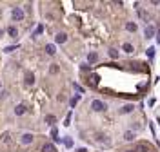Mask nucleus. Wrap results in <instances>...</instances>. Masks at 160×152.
Instances as JSON below:
<instances>
[{
    "label": "nucleus",
    "mask_w": 160,
    "mask_h": 152,
    "mask_svg": "<svg viewBox=\"0 0 160 152\" xmlns=\"http://www.w3.org/2000/svg\"><path fill=\"white\" fill-rule=\"evenodd\" d=\"M26 83H27V85H33V83H35V76L31 74V72L26 74Z\"/></svg>",
    "instance_id": "nucleus-13"
},
{
    "label": "nucleus",
    "mask_w": 160,
    "mask_h": 152,
    "mask_svg": "<svg viewBox=\"0 0 160 152\" xmlns=\"http://www.w3.org/2000/svg\"><path fill=\"white\" fill-rule=\"evenodd\" d=\"M98 80H100V78H98V74H91L88 82H89L91 87H97V85H98Z\"/></svg>",
    "instance_id": "nucleus-4"
},
{
    "label": "nucleus",
    "mask_w": 160,
    "mask_h": 152,
    "mask_svg": "<svg viewBox=\"0 0 160 152\" xmlns=\"http://www.w3.org/2000/svg\"><path fill=\"white\" fill-rule=\"evenodd\" d=\"M158 125H160V118H158Z\"/></svg>",
    "instance_id": "nucleus-30"
},
{
    "label": "nucleus",
    "mask_w": 160,
    "mask_h": 152,
    "mask_svg": "<svg viewBox=\"0 0 160 152\" xmlns=\"http://www.w3.org/2000/svg\"><path fill=\"white\" fill-rule=\"evenodd\" d=\"M133 109H135V105H131V103H129V105H126L120 112H122V114H127V112H133Z\"/></svg>",
    "instance_id": "nucleus-17"
},
{
    "label": "nucleus",
    "mask_w": 160,
    "mask_h": 152,
    "mask_svg": "<svg viewBox=\"0 0 160 152\" xmlns=\"http://www.w3.org/2000/svg\"><path fill=\"white\" fill-rule=\"evenodd\" d=\"M78 102H80V96H75V98H71V102H69V105H71V107H75V105H77Z\"/></svg>",
    "instance_id": "nucleus-20"
},
{
    "label": "nucleus",
    "mask_w": 160,
    "mask_h": 152,
    "mask_svg": "<svg viewBox=\"0 0 160 152\" xmlns=\"http://www.w3.org/2000/svg\"><path fill=\"white\" fill-rule=\"evenodd\" d=\"M42 152H57V150L53 147V143H44L42 145Z\"/></svg>",
    "instance_id": "nucleus-7"
},
{
    "label": "nucleus",
    "mask_w": 160,
    "mask_h": 152,
    "mask_svg": "<svg viewBox=\"0 0 160 152\" xmlns=\"http://www.w3.org/2000/svg\"><path fill=\"white\" fill-rule=\"evenodd\" d=\"M26 112V105H17V109H15V114L17 116H22Z\"/></svg>",
    "instance_id": "nucleus-9"
},
{
    "label": "nucleus",
    "mask_w": 160,
    "mask_h": 152,
    "mask_svg": "<svg viewBox=\"0 0 160 152\" xmlns=\"http://www.w3.org/2000/svg\"><path fill=\"white\" fill-rule=\"evenodd\" d=\"M2 33H4V31H2V29H0V36H2Z\"/></svg>",
    "instance_id": "nucleus-28"
},
{
    "label": "nucleus",
    "mask_w": 160,
    "mask_h": 152,
    "mask_svg": "<svg viewBox=\"0 0 160 152\" xmlns=\"http://www.w3.org/2000/svg\"><path fill=\"white\" fill-rule=\"evenodd\" d=\"M42 31H44V26H38V27H37V31H35V35H33V36H37V35H40V33H42Z\"/></svg>",
    "instance_id": "nucleus-24"
},
{
    "label": "nucleus",
    "mask_w": 160,
    "mask_h": 152,
    "mask_svg": "<svg viewBox=\"0 0 160 152\" xmlns=\"http://www.w3.org/2000/svg\"><path fill=\"white\" fill-rule=\"evenodd\" d=\"M147 56H149V58L155 56V47H149V49H147Z\"/></svg>",
    "instance_id": "nucleus-23"
},
{
    "label": "nucleus",
    "mask_w": 160,
    "mask_h": 152,
    "mask_svg": "<svg viewBox=\"0 0 160 152\" xmlns=\"http://www.w3.org/2000/svg\"><path fill=\"white\" fill-rule=\"evenodd\" d=\"M97 60H98V54H97V53H89V54H88V62H89V63H95Z\"/></svg>",
    "instance_id": "nucleus-10"
},
{
    "label": "nucleus",
    "mask_w": 160,
    "mask_h": 152,
    "mask_svg": "<svg viewBox=\"0 0 160 152\" xmlns=\"http://www.w3.org/2000/svg\"><path fill=\"white\" fill-rule=\"evenodd\" d=\"M127 152H136V150H127Z\"/></svg>",
    "instance_id": "nucleus-29"
},
{
    "label": "nucleus",
    "mask_w": 160,
    "mask_h": 152,
    "mask_svg": "<svg viewBox=\"0 0 160 152\" xmlns=\"http://www.w3.org/2000/svg\"><path fill=\"white\" fill-rule=\"evenodd\" d=\"M46 53L49 54V56H53V54L57 53V51H55V45H53V43H47V45H46Z\"/></svg>",
    "instance_id": "nucleus-11"
},
{
    "label": "nucleus",
    "mask_w": 160,
    "mask_h": 152,
    "mask_svg": "<svg viewBox=\"0 0 160 152\" xmlns=\"http://www.w3.org/2000/svg\"><path fill=\"white\" fill-rule=\"evenodd\" d=\"M91 109H93V111H97V112H100V111H105V109H108V105H105L104 102H100V100H93Z\"/></svg>",
    "instance_id": "nucleus-1"
},
{
    "label": "nucleus",
    "mask_w": 160,
    "mask_h": 152,
    "mask_svg": "<svg viewBox=\"0 0 160 152\" xmlns=\"http://www.w3.org/2000/svg\"><path fill=\"white\" fill-rule=\"evenodd\" d=\"M66 40H67L66 33H57V36H55V42H57V43H64Z\"/></svg>",
    "instance_id": "nucleus-3"
},
{
    "label": "nucleus",
    "mask_w": 160,
    "mask_h": 152,
    "mask_svg": "<svg viewBox=\"0 0 160 152\" xmlns=\"http://www.w3.org/2000/svg\"><path fill=\"white\" fill-rule=\"evenodd\" d=\"M146 38H153V35H155V27L153 26H146Z\"/></svg>",
    "instance_id": "nucleus-6"
},
{
    "label": "nucleus",
    "mask_w": 160,
    "mask_h": 152,
    "mask_svg": "<svg viewBox=\"0 0 160 152\" xmlns=\"http://www.w3.org/2000/svg\"><path fill=\"white\" fill-rule=\"evenodd\" d=\"M124 139H126V141H133V139H135V132H131V130H127V132L124 134Z\"/></svg>",
    "instance_id": "nucleus-16"
},
{
    "label": "nucleus",
    "mask_w": 160,
    "mask_h": 152,
    "mask_svg": "<svg viewBox=\"0 0 160 152\" xmlns=\"http://www.w3.org/2000/svg\"><path fill=\"white\" fill-rule=\"evenodd\" d=\"M73 85H75V89H77V91H78V92H82V91H84V89H82V87H80V85H78V83H73Z\"/></svg>",
    "instance_id": "nucleus-26"
},
{
    "label": "nucleus",
    "mask_w": 160,
    "mask_h": 152,
    "mask_svg": "<svg viewBox=\"0 0 160 152\" xmlns=\"http://www.w3.org/2000/svg\"><path fill=\"white\" fill-rule=\"evenodd\" d=\"M51 136H53V139H55V141H60V138H58V130H57L55 127L51 129Z\"/></svg>",
    "instance_id": "nucleus-18"
},
{
    "label": "nucleus",
    "mask_w": 160,
    "mask_h": 152,
    "mask_svg": "<svg viewBox=\"0 0 160 152\" xmlns=\"http://www.w3.org/2000/svg\"><path fill=\"white\" fill-rule=\"evenodd\" d=\"M29 143H33V134H24L22 136V145H29Z\"/></svg>",
    "instance_id": "nucleus-5"
},
{
    "label": "nucleus",
    "mask_w": 160,
    "mask_h": 152,
    "mask_svg": "<svg viewBox=\"0 0 160 152\" xmlns=\"http://www.w3.org/2000/svg\"><path fill=\"white\" fill-rule=\"evenodd\" d=\"M55 121H57V118L53 116V114H47V116H46V123H47V125H55Z\"/></svg>",
    "instance_id": "nucleus-14"
},
{
    "label": "nucleus",
    "mask_w": 160,
    "mask_h": 152,
    "mask_svg": "<svg viewBox=\"0 0 160 152\" xmlns=\"http://www.w3.org/2000/svg\"><path fill=\"white\" fill-rule=\"evenodd\" d=\"M64 145L71 148V147H73V139H71V138H66V139H64Z\"/></svg>",
    "instance_id": "nucleus-22"
},
{
    "label": "nucleus",
    "mask_w": 160,
    "mask_h": 152,
    "mask_svg": "<svg viewBox=\"0 0 160 152\" xmlns=\"http://www.w3.org/2000/svg\"><path fill=\"white\" fill-rule=\"evenodd\" d=\"M122 49L126 51V53H133L135 49H133V45H131V43H124V45H122Z\"/></svg>",
    "instance_id": "nucleus-19"
},
{
    "label": "nucleus",
    "mask_w": 160,
    "mask_h": 152,
    "mask_svg": "<svg viewBox=\"0 0 160 152\" xmlns=\"http://www.w3.org/2000/svg\"><path fill=\"white\" fill-rule=\"evenodd\" d=\"M156 40H158V42H160V29H158V36H156Z\"/></svg>",
    "instance_id": "nucleus-27"
},
{
    "label": "nucleus",
    "mask_w": 160,
    "mask_h": 152,
    "mask_svg": "<svg viewBox=\"0 0 160 152\" xmlns=\"http://www.w3.org/2000/svg\"><path fill=\"white\" fill-rule=\"evenodd\" d=\"M7 33H9V36H13V38H17V36H18V31H17V27H15V26H9V27H7Z\"/></svg>",
    "instance_id": "nucleus-8"
},
{
    "label": "nucleus",
    "mask_w": 160,
    "mask_h": 152,
    "mask_svg": "<svg viewBox=\"0 0 160 152\" xmlns=\"http://www.w3.org/2000/svg\"><path fill=\"white\" fill-rule=\"evenodd\" d=\"M135 150H136V152H149V147H147L146 143H140V145H136Z\"/></svg>",
    "instance_id": "nucleus-12"
},
{
    "label": "nucleus",
    "mask_w": 160,
    "mask_h": 152,
    "mask_svg": "<svg viewBox=\"0 0 160 152\" xmlns=\"http://www.w3.org/2000/svg\"><path fill=\"white\" fill-rule=\"evenodd\" d=\"M126 29H127V31H133V33H135V31H136L138 27H136V24H135V22H127V24H126Z\"/></svg>",
    "instance_id": "nucleus-15"
},
{
    "label": "nucleus",
    "mask_w": 160,
    "mask_h": 152,
    "mask_svg": "<svg viewBox=\"0 0 160 152\" xmlns=\"http://www.w3.org/2000/svg\"><path fill=\"white\" fill-rule=\"evenodd\" d=\"M15 49H17L15 45H9V47H6V49H4V53H13Z\"/></svg>",
    "instance_id": "nucleus-25"
},
{
    "label": "nucleus",
    "mask_w": 160,
    "mask_h": 152,
    "mask_svg": "<svg viewBox=\"0 0 160 152\" xmlns=\"http://www.w3.org/2000/svg\"><path fill=\"white\" fill-rule=\"evenodd\" d=\"M11 16H13V20L20 22V20H24V11L20 9V7H15V9L11 11Z\"/></svg>",
    "instance_id": "nucleus-2"
},
{
    "label": "nucleus",
    "mask_w": 160,
    "mask_h": 152,
    "mask_svg": "<svg viewBox=\"0 0 160 152\" xmlns=\"http://www.w3.org/2000/svg\"><path fill=\"white\" fill-rule=\"evenodd\" d=\"M109 56L111 58H118V51H116V49H109Z\"/></svg>",
    "instance_id": "nucleus-21"
}]
</instances>
